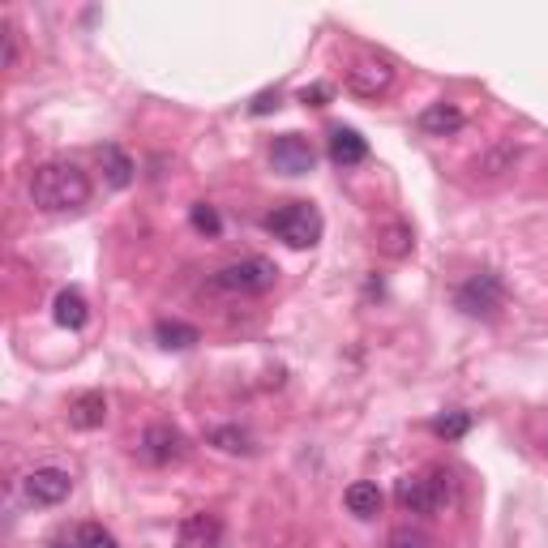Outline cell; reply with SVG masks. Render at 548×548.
I'll return each instance as SVG.
<instances>
[{
    "label": "cell",
    "instance_id": "cell-15",
    "mask_svg": "<svg viewBox=\"0 0 548 548\" xmlns=\"http://www.w3.org/2000/svg\"><path fill=\"white\" fill-rule=\"evenodd\" d=\"M343 501H347V510H352L356 519H377V514H382V489H377L373 480H356V484H347Z\"/></svg>",
    "mask_w": 548,
    "mask_h": 548
},
{
    "label": "cell",
    "instance_id": "cell-2",
    "mask_svg": "<svg viewBox=\"0 0 548 548\" xmlns=\"http://www.w3.org/2000/svg\"><path fill=\"white\" fill-rule=\"evenodd\" d=\"M266 232H274L292 249H313L317 240H322V215H317L309 202H287L266 215Z\"/></svg>",
    "mask_w": 548,
    "mask_h": 548
},
{
    "label": "cell",
    "instance_id": "cell-12",
    "mask_svg": "<svg viewBox=\"0 0 548 548\" xmlns=\"http://www.w3.org/2000/svg\"><path fill=\"white\" fill-rule=\"evenodd\" d=\"M219 536H223V527L215 514H189L180 523V548H219Z\"/></svg>",
    "mask_w": 548,
    "mask_h": 548
},
{
    "label": "cell",
    "instance_id": "cell-22",
    "mask_svg": "<svg viewBox=\"0 0 548 548\" xmlns=\"http://www.w3.org/2000/svg\"><path fill=\"white\" fill-rule=\"evenodd\" d=\"M382 249H386L390 257L411 253V227H407V223H390L386 232H382Z\"/></svg>",
    "mask_w": 548,
    "mask_h": 548
},
{
    "label": "cell",
    "instance_id": "cell-10",
    "mask_svg": "<svg viewBox=\"0 0 548 548\" xmlns=\"http://www.w3.org/2000/svg\"><path fill=\"white\" fill-rule=\"evenodd\" d=\"M103 420H108V399H103L99 390H86V394H78V399L69 403V424H73V429L90 433V429H103Z\"/></svg>",
    "mask_w": 548,
    "mask_h": 548
},
{
    "label": "cell",
    "instance_id": "cell-16",
    "mask_svg": "<svg viewBox=\"0 0 548 548\" xmlns=\"http://www.w3.org/2000/svg\"><path fill=\"white\" fill-rule=\"evenodd\" d=\"M155 343L159 347H167V352H185V347H193V343H202V334H197V326H189V322H155Z\"/></svg>",
    "mask_w": 548,
    "mask_h": 548
},
{
    "label": "cell",
    "instance_id": "cell-24",
    "mask_svg": "<svg viewBox=\"0 0 548 548\" xmlns=\"http://www.w3.org/2000/svg\"><path fill=\"white\" fill-rule=\"evenodd\" d=\"M514 155H519V150H514V146H501V150H493V155L484 159V163H476V172H480V167H484V176H497V172H506V167L514 163Z\"/></svg>",
    "mask_w": 548,
    "mask_h": 548
},
{
    "label": "cell",
    "instance_id": "cell-7",
    "mask_svg": "<svg viewBox=\"0 0 548 548\" xmlns=\"http://www.w3.org/2000/svg\"><path fill=\"white\" fill-rule=\"evenodd\" d=\"M189 454V437L172 429V424H150L142 433V459L155 463V467H167V463H180Z\"/></svg>",
    "mask_w": 548,
    "mask_h": 548
},
{
    "label": "cell",
    "instance_id": "cell-23",
    "mask_svg": "<svg viewBox=\"0 0 548 548\" xmlns=\"http://www.w3.org/2000/svg\"><path fill=\"white\" fill-rule=\"evenodd\" d=\"M386 548H433V540L420 527H399V531H390Z\"/></svg>",
    "mask_w": 548,
    "mask_h": 548
},
{
    "label": "cell",
    "instance_id": "cell-6",
    "mask_svg": "<svg viewBox=\"0 0 548 548\" xmlns=\"http://www.w3.org/2000/svg\"><path fill=\"white\" fill-rule=\"evenodd\" d=\"M390 86H394V65L386 56H364L347 69V90L360 99H377V95H386Z\"/></svg>",
    "mask_w": 548,
    "mask_h": 548
},
{
    "label": "cell",
    "instance_id": "cell-11",
    "mask_svg": "<svg viewBox=\"0 0 548 548\" xmlns=\"http://www.w3.org/2000/svg\"><path fill=\"white\" fill-rule=\"evenodd\" d=\"M463 108L459 103H429V108L420 112V133H429V137H450V133H459L463 129Z\"/></svg>",
    "mask_w": 548,
    "mask_h": 548
},
{
    "label": "cell",
    "instance_id": "cell-3",
    "mask_svg": "<svg viewBox=\"0 0 548 548\" xmlns=\"http://www.w3.org/2000/svg\"><path fill=\"white\" fill-rule=\"evenodd\" d=\"M450 493H454L450 476L433 467V471H420V476H403L399 489H394V501H399L407 514H437L450 501Z\"/></svg>",
    "mask_w": 548,
    "mask_h": 548
},
{
    "label": "cell",
    "instance_id": "cell-5",
    "mask_svg": "<svg viewBox=\"0 0 548 548\" xmlns=\"http://www.w3.org/2000/svg\"><path fill=\"white\" fill-rule=\"evenodd\" d=\"M454 304L467 313V317H497L501 304H506V287H501L497 274H471V279L454 292Z\"/></svg>",
    "mask_w": 548,
    "mask_h": 548
},
{
    "label": "cell",
    "instance_id": "cell-8",
    "mask_svg": "<svg viewBox=\"0 0 548 548\" xmlns=\"http://www.w3.org/2000/svg\"><path fill=\"white\" fill-rule=\"evenodd\" d=\"M313 146H309V137H300V133H283V137H274V146H270V163L279 167L283 176H309L313 172Z\"/></svg>",
    "mask_w": 548,
    "mask_h": 548
},
{
    "label": "cell",
    "instance_id": "cell-19",
    "mask_svg": "<svg viewBox=\"0 0 548 548\" xmlns=\"http://www.w3.org/2000/svg\"><path fill=\"white\" fill-rule=\"evenodd\" d=\"M429 429H433L437 437H446V441H459V437L471 429V416H467V411H441V416H433Z\"/></svg>",
    "mask_w": 548,
    "mask_h": 548
},
{
    "label": "cell",
    "instance_id": "cell-9",
    "mask_svg": "<svg viewBox=\"0 0 548 548\" xmlns=\"http://www.w3.org/2000/svg\"><path fill=\"white\" fill-rule=\"evenodd\" d=\"M73 493V480H69V471H60V467H35L26 476V497L35 501V506H60Z\"/></svg>",
    "mask_w": 548,
    "mask_h": 548
},
{
    "label": "cell",
    "instance_id": "cell-26",
    "mask_svg": "<svg viewBox=\"0 0 548 548\" xmlns=\"http://www.w3.org/2000/svg\"><path fill=\"white\" fill-rule=\"evenodd\" d=\"M5 69H18V30L5 26Z\"/></svg>",
    "mask_w": 548,
    "mask_h": 548
},
{
    "label": "cell",
    "instance_id": "cell-1",
    "mask_svg": "<svg viewBox=\"0 0 548 548\" xmlns=\"http://www.w3.org/2000/svg\"><path fill=\"white\" fill-rule=\"evenodd\" d=\"M30 202L48 215L82 210L90 202V176L73 163H43L30 172Z\"/></svg>",
    "mask_w": 548,
    "mask_h": 548
},
{
    "label": "cell",
    "instance_id": "cell-28",
    "mask_svg": "<svg viewBox=\"0 0 548 548\" xmlns=\"http://www.w3.org/2000/svg\"><path fill=\"white\" fill-rule=\"evenodd\" d=\"M52 548H69V544H52ZM73 548H78V544H73Z\"/></svg>",
    "mask_w": 548,
    "mask_h": 548
},
{
    "label": "cell",
    "instance_id": "cell-27",
    "mask_svg": "<svg viewBox=\"0 0 548 548\" xmlns=\"http://www.w3.org/2000/svg\"><path fill=\"white\" fill-rule=\"evenodd\" d=\"M326 99H330V86H313V90H300V103H304V108H322Z\"/></svg>",
    "mask_w": 548,
    "mask_h": 548
},
{
    "label": "cell",
    "instance_id": "cell-13",
    "mask_svg": "<svg viewBox=\"0 0 548 548\" xmlns=\"http://www.w3.org/2000/svg\"><path fill=\"white\" fill-rule=\"evenodd\" d=\"M330 159L339 163V167H356V163H364L369 159V142L356 133V129H334L330 133Z\"/></svg>",
    "mask_w": 548,
    "mask_h": 548
},
{
    "label": "cell",
    "instance_id": "cell-18",
    "mask_svg": "<svg viewBox=\"0 0 548 548\" xmlns=\"http://www.w3.org/2000/svg\"><path fill=\"white\" fill-rule=\"evenodd\" d=\"M103 172H108V185H116V189L133 185V159H129L120 146H108V150H103Z\"/></svg>",
    "mask_w": 548,
    "mask_h": 548
},
{
    "label": "cell",
    "instance_id": "cell-17",
    "mask_svg": "<svg viewBox=\"0 0 548 548\" xmlns=\"http://www.w3.org/2000/svg\"><path fill=\"white\" fill-rule=\"evenodd\" d=\"M206 441L215 450H223V454H253L257 446H253V433H245L240 424H219V429H210L206 433Z\"/></svg>",
    "mask_w": 548,
    "mask_h": 548
},
{
    "label": "cell",
    "instance_id": "cell-4",
    "mask_svg": "<svg viewBox=\"0 0 548 548\" xmlns=\"http://www.w3.org/2000/svg\"><path fill=\"white\" fill-rule=\"evenodd\" d=\"M279 283V266L270 257H240V262H227L215 274V287L219 292H236V296H257V292H270Z\"/></svg>",
    "mask_w": 548,
    "mask_h": 548
},
{
    "label": "cell",
    "instance_id": "cell-21",
    "mask_svg": "<svg viewBox=\"0 0 548 548\" xmlns=\"http://www.w3.org/2000/svg\"><path fill=\"white\" fill-rule=\"evenodd\" d=\"M73 544H78V548H120L112 531L99 527V523H82L78 527V540H73Z\"/></svg>",
    "mask_w": 548,
    "mask_h": 548
},
{
    "label": "cell",
    "instance_id": "cell-20",
    "mask_svg": "<svg viewBox=\"0 0 548 548\" xmlns=\"http://www.w3.org/2000/svg\"><path fill=\"white\" fill-rule=\"evenodd\" d=\"M189 223H193V232H202V236H219V232H223L219 210L206 206V202H197V206L189 210Z\"/></svg>",
    "mask_w": 548,
    "mask_h": 548
},
{
    "label": "cell",
    "instance_id": "cell-14",
    "mask_svg": "<svg viewBox=\"0 0 548 548\" xmlns=\"http://www.w3.org/2000/svg\"><path fill=\"white\" fill-rule=\"evenodd\" d=\"M52 317L65 330H82L86 317H90V304H86V296L78 292V287H65V292H56V300H52Z\"/></svg>",
    "mask_w": 548,
    "mask_h": 548
},
{
    "label": "cell",
    "instance_id": "cell-25",
    "mask_svg": "<svg viewBox=\"0 0 548 548\" xmlns=\"http://www.w3.org/2000/svg\"><path fill=\"white\" fill-rule=\"evenodd\" d=\"M274 108H279V90H262V95H257L253 99V116H266V112H274Z\"/></svg>",
    "mask_w": 548,
    "mask_h": 548
}]
</instances>
